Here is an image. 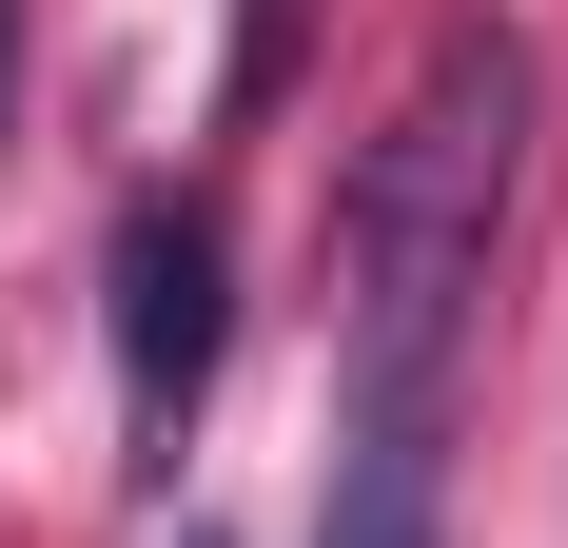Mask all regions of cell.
Instances as JSON below:
<instances>
[{
	"label": "cell",
	"mask_w": 568,
	"mask_h": 548,
	"mask_svg": "<svg viewBox=\"0 0 568 548\" xmlns=\"http://www.w3.org/2000/svg\"><path fill=\"white\" fill-rule=\"evenodd\" d=\"M314 548H452V432L353 412V432H334V490H314Z\"/></svg>",
	"instance_id": "3"
},
{
	"label": "cell",
	"mask_w": 568,
	"mask_h": 548,
	"mask_svg": "<svg viewBox=\"0 0 568 548\" xmlns=\"http://www.w3.org/2000/svg\"><path fill=\"white\" fill-rule=\"evenodd\" d=\"M235 353V235L216 196H118V412L176 432Z\"/></svg>",
	"instance_id": "2"
},
{
	"label": "cell",
	"mask_w": 568,
	"mask_h": 548,
	"mask_svg": "<svg viewBox=\"0 0 568 548\" xmlns=\"http://www.w3.org/2000/svg\"><path fill=\"white\" fill-rule=\"evenodd\" d=\"M510 176H529V40L510 20H432L412 79H393V118L353 138V196H334L353 412L452 432L470 314H490V255H510Z\"/></svg>",
	"instance_id": "1"
},
{
	"label": "cell",
	"mask_w": 568,
	"mask_h": 548,
	"mask_svg": "<svg viewBox=\"0 0 568 548\" xmlns=\"http://www.w3.org/2000/svg\"><path fill=\"white\" fill-rule=\"evenodd\" d=\"M0 79H20V20H0Z\"/></svg>",
	"instance_id": "4"
}]
</instances>
